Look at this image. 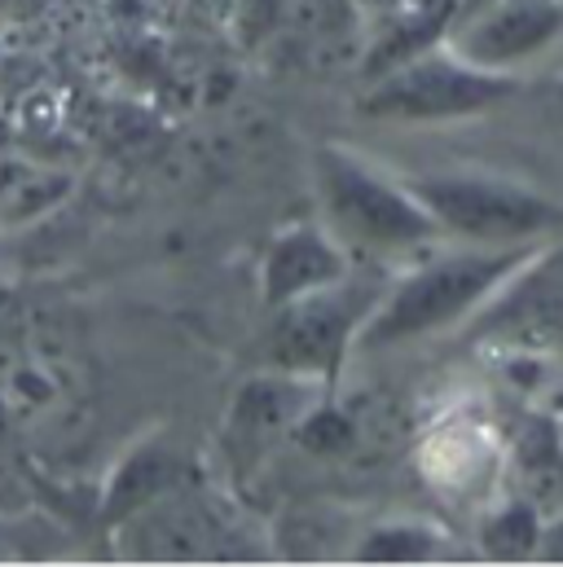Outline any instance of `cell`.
Segmentation results:
<instances>
[{
    "mask_svg": "<svg viewBox=\"0 0 563 567\" xmlns=\"http://www.w3.org/2000/svg\"><path fill=\"white\" fill-rule=\"evenodd\" d=\"M317 194H321L326 229L344 243V251L401 256L440 238L414 189L406 181H392L361 154L335 145L317 150Z\"/></svg>",
    "mask_w": 563,
    "mask_h": 567,
    "instance_id": "2",
    "label": "cell"
},
{
    "mask_svg": "<svg viewBox=\"0 0 563 567\" xmlns=\"http://www.w3.org/2000/svg\"><path fill=\"white\" fill-rule=\"evenodd\" d=\"M563 35L560 0H471L444 44L498 75H520Z\"/></svg>",
    "mask_w": 563,
    "mask_h": 567,
    "instance_id": "7",
    "label": "cell"
},
{
    "mask_svg": "<svg viewBox=\"0 0 563 567\" xmlns=\"http://www.w3.org/2000/svg\"><path fill=\"white\" fill-rule=\"evenodd\" d=\"M538 542H542V528H538V515H533L524 502L498 506V511L484 519V528H480L484 555H489V559H506V564L529 559V555L538 550Z\"/></svg>",
    "mask_w": 563,
    "mask_h": 567,
    "instance_id": "13",
    "label": "cell"
},
{
    "mask_svg": "<svg viewBox=\"0 0 563 567\" xmlns=\"http://www.w3.org/2000/svg\"><path fill=\"white\" fill-rule=\"evenodd\" d=\"M383 286L357 282L352 274L330 286H317L299 299H286L274 312L269 326V370H290V374H317L326 379L339 370V361L352 352V334L375 308Z\"/></svg>",
    "mask_w": 563,
    "mask_h": 567,
    "instance_id": "6",
    "label": "cell"
},
{
    "mask_svg": "<svg viewBox=\"0 0 563 567\" xmlns=\"http://www.w3.org/2000/svg\"><path fill=\"white\" fill-rule=\"evenodd\" d=\"M348 274H352V260L326 225H290L286 234L274 238V247L265 256L260 290H265V303L278 308L286 299H299V295L339 282Z\"/></svg>",
    "mask_w": 563,
    "mask_h": 567,
    "instance_id": "10",
    "label": "cell"
},
{
    "mask_svg": "<svg viewBox=\"0 0 563 567\" xmlns=\"http://www.w3.org/2000/svg\"><path fill=\"white\" fill-rule=\"evenodd\" d=\"M431 550H436V533L427 524H383L357 546V559L361 564H419Z\"/></svg>",
    "mask_w": 563,
    "mask_h": 567,
    "instance_id": "14",
    "label": "cell"
},
{
    "mask_svg": "<svg viewBox=\"0 0 563 567\" xmlns=\"http://www.w3.org/2000/svg\"><path fill=\"white\" fill-rule=\"evenodd\" d=\"M546 243V238H542ZM538 243H515V247H458L440 251L431 260L414 265L392 286L379 290L375 308L352 334L357 357H375L388 348H406L419 339H436L449 330H462L498 286L506 282L533 251Z\"/></svg>",
    "mask_w": 563,
    "mask_h": 567,
    "instance_id": "1",
    "label": "cell"
},
{
    "mask_svg": "<svg viewBox=\"0 0 563 567\" xmlns=\"http://www.w3.org/2000/svg\"><path fill=\"white\" fill-rule=\"evenodd\" d=\"M458 334L506 357H563V238L538 243Z\"/></svg>",
    "mask_w": 563,
    "mask_h": 567,
    "instance_id": "5",
    "label": "cell"
},
{
    "mask_svg": "<svg viewBox=\"0 0 563 567\" xmlns=\"http://www.w3.org/2000/svg\"><path fill=\"white\" fill-rule=\"evenodd\" d=\"M9 555V533H4V524H0V559Z\"/></svg>",
    "mask_w": 563,
    "mask_h": 567,
    "instance_id": "15",
    "label": "cell"
},
{
    "mask_svg": "<svg viewBox=\"0 0 563 567\" xmlns=\"http://www.w3.org/2000/svg\"><path fill=\"white\" fill-rule=\"evenodd\" d=\"M422 475L444 488L449 497H471V493H484L493 480H498V440L493 431H484L480 423H444L427 435L419 453Z\"/></svg>",
    "mask_w": 563,
    "mask_h": 567,
    "instance_id": "11",
    "label": "cell"
},
{
    "mask_svg": "<svg viewBox=\"0 0 563 567\" xmlns=\"http://www.w3.org/2000/svg\"><path fill=\"white\" fill-rule=\"evenodd\" d=\"M414 189L427 216L436 220L440 238L475 243V247H515V243H542L563 229V207L498 176H471V172H440L406 181Z\"/></svg>",
    "mask_w": 563,
    "mask_h": 567,
    "instance_id": "4",
    "label": "cell"
},
{
    "mask_svg": "<svg viewBox=\"0 0 563 567\" xmlns=\"http://www.w3.org/2000/svg\"><path fill=\"white\" fill-rule=\"evenodd\" d=\"M120 550L145 564H194V559H225L229 537L203 502L163 493L124 519Z\"/></svg>",
    "mask_w": 563,
    "mask_h": 567,
    "instance_id": "8",
    "label": "cell"
},
{
    "mask_svg": "<svg viewBox=\"0 0 563 567\" xmlns=\"http://www.w3.org/2000/svg\"><path fill=\"white\" fill-rule=\"evenodd\" d=\"M321 383L326 379H317V374H290V370H269V374L243 383L229 405L234 449L260 453V449H274L286 435H295L299 423L321 405Z\"/></svg>",
    "mask_w": 563,
    "mask_h": 567,
    "instance_id": "9",
    "label": "cell"
},
{
    "mask_svg": "<svg viewBox=\"0 0 563 567\" xmlns=\"http://www.w3.org/2000/svg\"><path fill=\"white\" fill-rule=\"evenodd\" d=\"M172 480H176V457L158 444H141L124 457V466L115 471L111 480V493H106V511L111 519H129L133 511H141L145 502L172 493Z\"/></svg>",
    "mask_w": 563,
    "mask_h": 567,
    "instance_id": "12",
    "label": "cell"
},
{
    "mask_svg": "<svg viewBox=\"0 0 563 567\" xmlns=\"http://www.w3.org/2000/svg\"><path fill=\"white\" fill-rule=\"evenodd\" d=\"M520 93V75L484 71L467 58H458L444 40L422 49L414 58L397 62L392 71L370 80V93L361 97V115L370 120H397V124H440V120H471L506 97Z\"/></svg>",
    "mask_w": 563,
    "mask_h": 567,
    "instance_id": "3",
    "label": "cell"
}]
</instances>
